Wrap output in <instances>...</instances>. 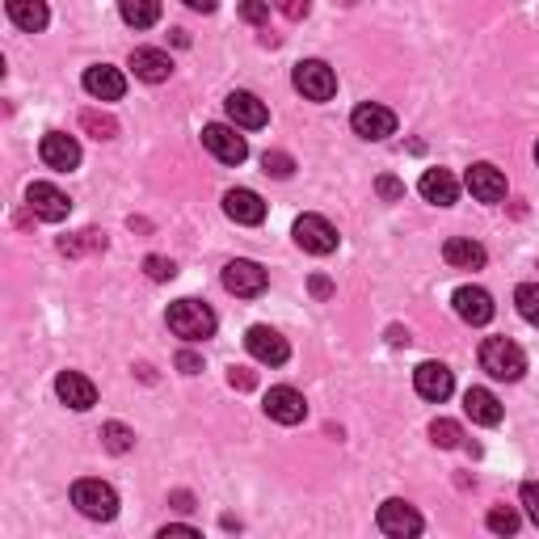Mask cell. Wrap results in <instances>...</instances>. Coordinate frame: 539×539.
I'll use <instances>...</instances> for the list:
<instances>
[{
  "label": "cell",
  "instance_id": "6da1fadb",
  "mask_svg": "<svg viewBox=\"0 0 539 539\" xmlns=\"http://www.w3.org/2000/svg\"><path fill=\"white\" fill-rule=\"evenodd\" d=\"M165 321L182 342H207V337L215 333V325H219L215 312L207 304H198V299H177V304H169Z\"/></svg>",
  "mask_w": 539,
  "mask_h": 539
},
{
  "label": "cell",
  "instance_id": "7a4b0ae2",
  "mask_svg": "<svg viewBox=\"0 0 539 539\" xmlns=\"http://www.w3.org/2000/svg\"><path fill=\"white\" fill-rule=\"evenodd\" d=\"M481 367L493 379H506V384H514V379H523V371H527V354L518 350L510 337H489V342L481 346Z\"/></svg>",
  "mask_w": 539,
  "mask_h": 539
},
{
  "label": "cell",
  "instance_id": "3957f363",
  "mask_svg": "<svg viewBox=\"0 0 539 539\" xmlns=\"http://www.w3.org/2000/svg\"><path fill=\"white\" fill-rule=\"evenodd\" d=\"M72 506L93 523H110L118 514V493L106 481H76L72 485Z\"/></svg>",
  "mask_w": 539,
  "mask_h": 539
},
{
  "label": "cell",
  "instance_id": "277c9868",
  "mask_svg": "<svg viewBox=\"0 0 539 539\" xmlns=\"http://www.w3.org/2000/svg\"><path fill=\"white\" fill-rule=\"evenodd\" d=\"M291 81L308 102H329V97L337 93V72L325 64V59H304V64H295Z\"/></svg>",
  "mask_w": 539,
  "mask_h": 539
},
{
  "label": "cell",
  "instance_id": "5b68a950",
  "mask_svg": "<svg viewBox=\"0 0 539 539\" xmlns=\"http://www.w3.org/2000/svg\"><path fill=\"white\" fill-rule=\"evenodd\" d=\"M337 228L329 224L325 215H299L295 219V245L304 249V253H316V257H329L337 249Z\"/></svg>",
  "mask_w": 539,
  "mask_h": 539
},
{
  "label": "cell",
  "instance_id": "8992f818",
  "mask_svg": "<svg viewBox=\"0 0 539 539\" xmlns=\"http://www.w3.org/2000/svg\"><path fill=\"white\" fill-rule=\"evenodd\" d=\"M245 350L257 358V363H266V367H283L287 358H291V346H287V337L270 329V325H253L245 333Z\"/></svg>",
  "mask_w": 539,
  "mask_h": 539
},
{
  "label": "cell",
  "instance_id": "52a82bcc",
  "mask_svg": "<svg viewBox=\"0 0 539 539\" xmlns=\"http://www.w3.org/2000/svg\"><path fill=\"white\" fill-rule=\"evenodd\" d=\"M379 531L392 535V539H413V535H422V514H417L409 502H401V497H392V502L379 506Z\"/></svg>",
  "mask_w": 539,
  "mask_h": 539
},
{
  "label": "cell",
  "instance_id": "ba28073f",
  "mask_svg": "<svg viewBox=\"0 0 539 539\" xmlns=\"http://www.w3.org/2000/svg\"><path fill=\"white\" fill-rule=\"evenodd\" d=\"M224 287L232 295H241V299H257V295L270 287V274L257 266V262H249V257H236V262L224 266Z\"/></svg>",
  "mask_w": 539,
  "mask_h": 539
},
{
  "label": "cell",
  "instance_id": "9c48e42d",
  "mask_svg": "<svg viewBox=\"0 0 539 539\" xmlns=\"http://www.w3.org/2000/svg\"><path fill=\"white\" fill-rule=\"evenodd\" d=\"M203 148L215 156V161H224V165H241L245 156H249L245 135H236V127H228V123L203 127Z\"/></svg>",
  "mask_w": 539,
  "mask_h": 539
},
{
  "label": "cell",
  "instance_id": "30bf717a",
  "mask_svg": "<svg viewBox=\"0 0 539 539\" xmlns=\"http://www.w3.org/2000/svg\"><path fill=\"white\" fill-rule=\"evenodd\" d=\"M26 203H30V211L38 219H47V224H59V219H68V211H72V198L59 186H51V182H30Z\"/></svg>",
  "mask_w": 539,
  "mask_h": 539
},
{
  "label": "cell",
  "instance_id": "8fae6325",
  "mask_svg": "<svg viewBox=\"0 0 539 539\" xmlns=\"http://www.w3.org/2000/svg\"><path fill=\"white\" fill-rule=\"evenodd\" d=\"M38 156H43V165L55 169V173H72L76 165H81V144H76L72 135L64 131H47L43 144H38Z\"/></svg>",
  "mask_w": 539,
  "mask_h": 539
},
{
  "label": "cell",
  "instance_id": "7c38bea8",
  "mask_svg": "<svg viewBox=\"0 0 539 539\" xmlns=\"http://www.w3.org/2000/svg\"><path fill=\"white\" fill-rule=\"evenodd\" d=\"M224 110H228V118H232V127H245V131H262V127L270 123V110H266V102H262V97H257V93H245V89L228 93Z\"/></svg>",
  "mask_w": 539,
  "mask_h": 539
},
{
  "label": "cell",
  "instance_id": "4fadbf2b",
  "mask_svg": "<svg viewBox=\"0 0 539 539\" xmlns=\"http://www.w3.org/2000/svg\"><path fill=\"white\" fill-rule=\"evenodd\" d=\"M266 417L278 426H299L308 417V401H304V392H295V388H270L266 392Z\"/></svg>",
  "mask_w": 539,
  "mask_h": 539
},
{
  "label": "cell",
  "instance_id": "5bb4252c",
  "mask_svg": "<svg viewBox=\"0 0 539 539\" xmlns=\"http://www.w3.org/2000/svg\"><path fill=\"white\" fill-rule=\"evenodd\" d=\"M413 388H417V396H422V401L443 405L447 396L455 392V375H451V367H443V363H422V367L413 371Z\"/></svg>",
  "mask_w": 539,
  "mask_h": 539
},
{
  "label": "cell",
  "instance_id": "9a60e30c",
  "mask_svg": "<svg viewBox=\"0 0 539 539\" xmlns=\"http://www.w3.org/2000/svg\"><path fill=\"white\" fill-rule=\"evenodd\" d=\"M350 127H354V135H363V139H388V135H396V114L388 106L363 102L350 114Z\"/></svg>",
  "mask_w": 539,
  "mask_h": 539
},
{
  "label": "cell",
  "instance_id": "2e32d148",
  "mask_svg": "<svg viewBox=\"0 0 539 539\" xmlns=\"http://www.w3.org/2000/svg\"><path fill=\"white\" fill-rule=\"evenodd\" d=\"M451 304H455V316L459 321H468V325H489L493 321V295L485 287H459L451 295Z\"/></svg>",
  "mask_w": 539,
  "mask_h": 539
},
{
  "label": "cell",
  "instance_id": "e0dca14e",
  "mask_svg": "<svg viewBox=\"0 0 539 539\" xmlns=\"http://www.w3.org/2000/svg\"><path fill=\"white\" fill-rule=\"evenodd\" d=\"M55 396H59V401H64L68 409H76V413H85V409L97 405L93 379H85L81 371H59V375H55Z\"/></svg>",
  "mask_w": 539,
  "mask_h": 539
},
{
  "label": "cell",
  "instance_id": "ac0fdd59",
  "mask_svg": "<svg viewBox=\"0 0 539 539\" xmlns=\"http://www.w3.org/2000/svg\"><path fill=\"white\" fill-rule=\"evenodd\" d=\"M81 85H85L89 97H97V102H118V97L127 93V76L110 64H93V68H85Z\"/></svg>",
  "mask_w": 539,
  "mask_h": 539
},
{
  "label": "cell",
  "instance_id": "d6986e66",
  "mask_svg": "<svg viewBox=\"0 0 539 539\" xmlns=\"http://www.w3.org/2000/svg\"><path fill=\"white\" fill-rule=\"evenodd\" d=\"M464 182H468L476 203H502V198H506V173L497 169V165H489V161L472 165Z\"/></svg>",
  "mask_w": 539,
  "mask_h": 539
},
{
  "label": "cell",
  "instance_id": "ffe728a7",
  "mask_svg": "<svg viewBox=\"0 0 539 539\" xmlns=\"http://www.w3.org/2000/svg\"><path fill=\"white\" fill-rule=\"evenodd\" d=\"M224 215L232 219V224H245V228H257L266 219V203H262V194H253L245 186H236L224 194Z\"/></svg>",
  "mask_w": 539,
  "mask_h": 539
},
{
  "label": "cell",
  "instance_id": "44dd1931",
  "mask_svg": "<svg viewBox=\"0 0 539 539\" xmlns=\"http://www.w3.org/2000/svg\"><path fill=\"white\" fill-rule=\"evenodd\" d=\"M131 72L139 76V81H148V85H161V81L173 76V59H169V51L139 47V51H131Z\"/></svg>",
  "mask_w": 539,
  "mask_h": 539
},
{
  "label": "cell",
  "instance_id": "7402d4cb",
  "mask_svg": "<svg viewBox=\"0 0 539 539\" xmlns=\"http://www.w3.org/2000/svg\"><path fill=\"white\" fill-rule=\"evenodd\" d=\"M5 13H9V22L17 30H26V34L47 30V22H51L47 0H5Z\"/></svg>",
  "mask_w": 539,
  "mask_h": 539
},
{
  "label": "cell",
  "instance_id": "603a6c76",
  "mask_svg": "<svg viewBox=\"0 0 539 539\" xmlns=\"http://www.w3.org/2000/svg\"><path fill=\"white\" fill-rule=\"evenodd\" d=\"M464 413L476 426H502V401L489 388H468L464 392Z\"/></svg>",
  "mask_w": 539,
  "mask_h": 539
},
{
  "label": "cell",
  "instance_id": "cb8c5ba5",
  "mask_svg": "<svg viewBox=\"0 0 539 539\" xmlns=\"http://www.w3.org/2000/svg\"><path fill=\"white\" fill-rule=\"evenodd\" d=\"M417 190H422V198H426V203H434V207H451L459 198V182L447 169H426L422 182H417Z\"/></svg>",
  "mask_w": 539,
  "mask_h": 539
},
{
  "label": "cell",
  "instance_id": "d4e9b609",
  "mask_svg": "<svg viewBox=\"0 0 539 539\" xmlns=\"http://www.w3.org/2000/svg\"><path fill=\"white\" fill-rule=\"evenodd\" d=\"M443 257L455 270H481L489 253H485V245H476L472 236H451V241L443 245Z\"/></svg>",
  "mask_w": 539,
  "mask_h": 539
},
{
  "label": "cell",
  "instance_id": "484cf974",
  "mask_svg": "<svg viewBox=\"0 0 539 539\" xmlns=\"http://www.w3.org/2000/svg\"><path fill=\"white\" fill-rule=\"evenodd\" d=\"M118 13H123L127 26L148 30V26L161 22V0H118Z\"/></svg>",
  "mask_w": 539,
  "mask_h": 539
},
{
  "label": "cell",
  "instance_id": "4316f807",
  "mask_svg": "<svg viewBox=\"0 0 539 539\" xmlns=\"http://www.w3.org/2000/svg\"><path fill=\"white\" fill-rule=\"evenodd\" d=\"M102 443H106V451H114V455H127V451L135 447V430L123 426V422H106V426H102Z\"/></svg>",
  "mask_w": 539,
  "mask_h": 539
},
{
  "label": "cell",
  "instance_id": "83f0119b",
  "mask_svg": "<svg viewBox=\"0 0 539 539\" xmlns=\"http://www.w3.org/2000/svg\"><path fill=\"white\" fill-rule=\"evenodd\" d=\"M514 304H518V316H523L527 325L539 329V283H523L514 291Z\"/></svg>",
  "mask_w": 539,
  "mask_h": 539
},
{
  "label": "cell",
  "instance_id": "f1b7e54d",
  "mask_svg": "<svg viewBox=\"0 0 539 539\" xmlns=\"http://www.w3.org/2000/svg\"><path fill=\"white\" fill-rule=\"evenodd\" d=\"M459 438H464V430H459V422H451V417H438V422L430 426L434 447H459Z\"/></svg>",
  "mask_w": 539,
  "mask_h": 539
},
{
  "label": "cell",
  "instance_id": "f546056e",
  "mask_svg": "<svg viewBox=\"0 0 539 539\" xmlns=\"http://www.w3.org/2000/svg\"><path fill=\"white\" fill-rule=\"evenodd\" d=\"M485 523H489L493 535H514V531H518V514H514L510 506H493Z\"/></svg>",
  "mask_w": 539,
  "mask_h": 539
},
{
  "label": "cell",
  "instance_id": "4dcf8cb0",
  "mask_svg": "<svg viewBox=\"0 0 539 539\" xmlns=\"http://www.w3.org/2000/svg\"><path fill=\"white\" fill-rule=\"evenodd\" d=\"M81 127L93 131L97 139H114V135H118V123H114V118L97 114V110H85V114H81Z\"/></svg>",
  "mask_w": 539,
  "mask_h": 539
},
{
  "label": "cell",
  "instance_id": "1f68e13d",
  "mask_svg": "<svg viewBox=\"0 0 539 539\" xmlns=\"http://www.w3.org/2000/svg\"><path fill=\"white\" fill-rule=\"evenodd\" d=\"M144 270H148V278H152V283H169V278H177V266L169 262V257H148V262H144Z\"/></svg>",
  "mask_w": 539,
  "mask_h": 539
},
{
  "label": "cell",
  "instance_id": "d6a6232c",
  "mask_svg": "<svg viewBox=\"0 0 539 539\" xmlns=\"http://www.w3.org/2000/svg\"><path fill=\"white\" fill-rule=\"evenodd\" d=\"M262 165H266L270 177H291V173H295V161H291L287 152H266V156H262Z\"/></svg>",
  "mask_w": 539,
  "mask_h": 539
},
{
  "label": "cell",
  "instance_id": "836d02e7",
  "mask_svg": "<svg viewBox=\"0 0 539 539\" xmlns=\"http://www.w3.org/2000/svg\"><path fill=\"white\" fill-rule=\"evenodd\" d=\"M375 190H379V198H384V203H401V198H405V182H401V177H392V173L379 177Z\"/></svg>",
  "mask_w": 539,
  "mask_h": 539
},
{
  "label": "cell",
  "instance_id": "e575fe53",
  "mask_svg": "<svg viewBox=\"0 0 539 539\" xmlns=\"http://www.w3.org/2000/svg\"><path fill=\"white\" fill-rule=\"evenodd\" d=\"M59 249L64 253H85V249H106V236H97V232H81L76 241H59Z\"/></svg>",
  "mask_w": 539,
  "mask_h": 539
},
{
  "label": "cell",
  "instance_id": "d590c367",
  "mask_svg": "<svg viewBox=\"0 0 539 539\" xmlns=\"http://www.w3.org/2000/svg\"><path fill=\"white\" fill-rule=\"evenodd\" d=\"M241 17L249 26H262L270 17V0H241Z\"/></svg>",
  "mask_w": 539,
  "mask_h": 539
},
{
  "label": "cell",
  "instance_id": "8d00e7d4",
  "mask_svg": "<svg viewBox=\"0 0 539 539\" xmlns=\"http://www.w3.org/2000/svg\"><path fill=\"white\" fill-rule=\"evenodd\" d=\"M274 9L283 17H291V22H304V17H308V0H274Z\"/></svg>",
  "mask_w": 539,
  "mask_h": 539
},
{
  "label": "cell",
  "instance_id": "74e56055",
  "mask_svg": "<svg viewBox=\"0 0 539 539\" xmlns=\"http://www.w3.org/2000/svg\"><path fill=\"white\" fill-rule=\"evenodd\" d=\"M523 506H527V518L539 527V481H527L523 485Z\"/></svg>",
  "mask_w": 539,
  "mask_h": 539
},
{
  "label": "cell",
  "instance_id": "f35d334b",
  "mask_svg": "<svg viewBox=\"0 0 539 539\" xmlns=\"http://www.w3.org/2000/svg\"><path fill=\"white\" fill-rule=\"evenodd\" d=\"M177 367H182L186 375H198V371H203V358H198L194 350H182V354H177Z\"/></svg>",
  "mask_w": 539,
  "mask_h": 539
},
{
  "label": "cell",
  "instance_id": "ab89813d",
  "mask_svg": "<svg viewBox=\"0 0 539 539\" xmlns=\"http://www.w3.org/2000/svg\"><path fill=\"white\" fill-rule=\"evenodd\" d=\"M312 295H321V299H325V295H333V283H329L325 274H316V278H312Z\"/></svg>",
  "mask_w": 539,
  "mask_h": 539
},
{
  "label": "cell",
  "instance_id": "60d3db41",
  "mask_svg": "<svg viewBox=\"0 0 539 539\" xmlns=\"http://www.w3.org/2000/svg\"><path fill=\"white\" fill-rule=\"evenodd\" d=\"M186 9H194V13H215L219 0H186Z\"/></svg>",
  "mask_w": 539,
  "mask_h": 539
},
{
  "label": "cell",
  "instance_id": "b9f144b4",
  "mask_svg": "<svg viewBox=\"0 0 539 539\" xmlns=\"http://www.w3.org/2000/svg\"><path fill=\"white\" fill-rule=\"evenodd\" d=\"M169 535H190V539H198V531H194V527H182V523H173V527H161V539H169Z\"/></svg>",
  "mask_w": 539,
  "mask_h": 539
},
{
  "label": "cell",
  "instance_id": "7bdbcfd3",
  "mask_svg": "<svg viewBox=\"0 0 539 539\" xmlns=\"http://www.w3.org/2000/svg\"><path fill=\"white\" fill-rule=\"evenodd\" d=\"M535 165H539V144H535Z\"/></svg>",
  "mask_w": 539,
  "mask_h": 539
}]
</instances>
